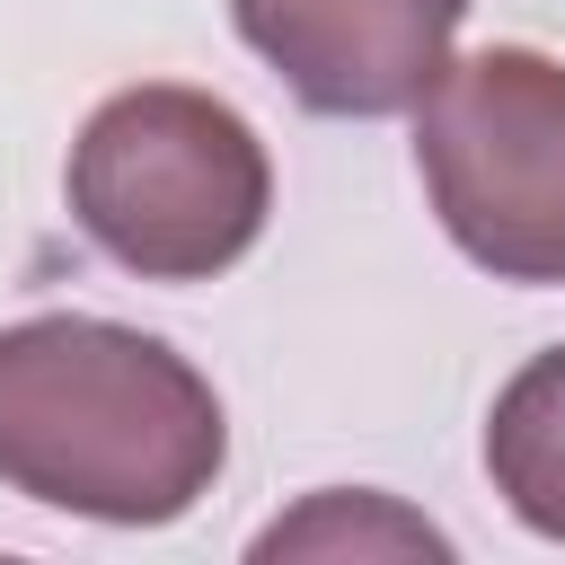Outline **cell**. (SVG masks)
<instances>
[{
  "label": "cell",
  "instance_id": "cell-1",
  "mask_svg": "<svg viewBox=\"0 0 565 565\" xmlns=\"http://www.w3.org/2000/svg\"><path fill=\"white\" fill-rule=\"evenodd\" d=\"M230 459L212 380L141 327L44 309L0 327V486L106 530L185 521Z\"/></svg>",
  "mask_w": 565,
  "mask_h": 565
},
{
  "label": "cell",
  "instance_id": "cell-2",
  "mask_svg": "<svg viewBox=\"0 0 565 565\" xmlns=\"http://www.w3.org/2000/svg\"><path fill=\"white\" fill-rule=\"evenodd\" d=\"M71 221L97 256L141 282H212L230 274L274 212V159L256 124L185 79L115 88L62 168Z\"/></svg>",
  "mask_w": 565,
  "mask_h": 565
},
{
  "label": "cell",
  "instance_id": "cell-3",
  "mask_svg": "<svg viewBox=\"0 0 565 565\" xmlns=\"http://www.w3.org/2000/svg\"><path fill=\"white\" fill-rule=\"evenodd\" d=\"M406 115L450 247L494 282H565V62L486 44L441 62Z\"/></svg>",
  "mask_w": 565,
  "mask_h": 565
},
{
  "label": "cell",
  "instance_id": "cell-4",
  "mask_svg": "<svg viewBox=\"0 0 565 565\" xmlns=\"http://www.w3.org/2000/svg\"><path fill=\"white\" fill-rule=\"evenodd\" d=\"M468 0H230L247 53L335 124L406 115L450 62Z\"/></svg>",
  "mask_w": 565,
  "mask_h": 565
},
{
  "label": "cell",
  "instance_id": "cell-5",
  "mask_svg": "<svg viewBox=\"0 0 565 565\" xmlns=\"http://www.w3.org/2000/svg\"><path fill=\"white\" fill-rule=\"evenodd\" d=\"M486 477L503 512L539 539H565V344L530 353L486 415Z\"/></svg>",
  "mask_w": 565,
  "mask_h": 565
},
{
  "label": "cell",
  "instance_id": "cell-6",
  "mask_svg": "<svg viewBox=\"0 0 565 565\" xmlns=\"http://www.w3.org/2000/svg\"><path fill=\"white\" fill-rule=\"evenodd\" d=\"M256 556H450V539L415 512H397L388 494H309L291 521L256 530Z\"/></svg>",
  "mask_w": 565,
  "mask_h": 565
}]
</instances>
